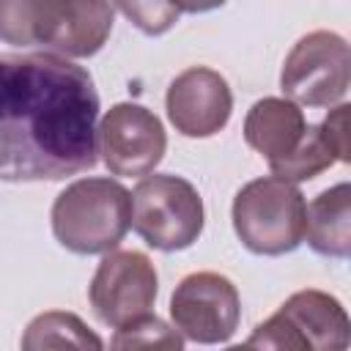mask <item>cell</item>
Instances as JSON below:
<instances>
[{"label": "cell", "instance_id": "obj_1", "mask_svg": "<svg viewBox=\"0 0 351 351\" xmlns=\"http://www.w3.org/2000/svg\"><path fill=\"white\" fill-rule=\"evenodd\" d=\"M99 93L55 52L0 55V181H60L99 162Z\"/></svg>", "mask_w": 351, "mask_h": 351}, {"label": "cell", "instance_id": "obj_2", "mask_svg": "<svg viewBox=\"0 0 351 351\" xmlns=\"http://www.w3.org/2000/svg\"><path fill=\"white\" fill-rule=\"evenodd\" d=\"M110 0H0V41L90 58L112 33Z\"/></svg>", "mask_w": 351, "mask_h": 351}, {"label": "cell", "instance_id": "obj_3", "mask_svg": "<svg viewBox=\"0 0 351 351\" xmlns=\"http://www.w3.org/2000/svg\"><path fill=\"white\" fill-rule=\"evenodd\" d=\"M132 228V192L115 178L88 176L69 184L52 203V233L69 252L101 255Z\"/></svg>", "mask_w": 351, "mask_h": 351}, {"label": "cell", "instance_id": "obj_4", "mask_svg": "<svg viewBox=\"0 0 351 351\" xmlns=\"http://www.w3.org/2000/svg\"><path fill=\"white\" fill-rule=\"evenodd\" d=\"M233 230L255 255H285L304 241L307 200L302 189L280 176L244 184L233 197Z\"/></svg>", "mask_w": 351, "mask_h": 351}, {"label": "cell", "instance_id": "obj_5", "mask_svg": "<svg viewBox=\"0 0 351 351\" xmlns=\"http://www.w3.org/2000/svg\"><path fill=\"white\" fill-rule=\"evenodd\" d=\"M203 197L181 176L154 173L140 178L132 192V228L162 252L192 247L203 233Z\"/></svg>", "mask_w": 351, "mask_h": 351}, {"label": "cell", "instance_id": "obj_6", "mask_svg": "<svg viewBox=\"0 0 351 351\" xmlns=\"http://www.w3.org/2000/svg\"><path fill=\"white\" fill-rule=\"evenodd\" d=\"M351 340V321L340 299L307 288L288 296L274 315L255 326L247 346L293 351H343Z\"/></svg>", "mask_w": 351, "mask_h": 351}, {"label": "cell", "instance_id": "obj_7", "mask_svg": "<svg viewBox=\"0 0 351 351\" xmlns=\"http://www.w3.org/2000/svg\"><path fill=\"white\" fill-rule=\"evenodd\" d=\"M351 85V52L343 36L332 30H313L302 36L288 52L280 88L304 107H335L346 99Z\"/></svg>", "mask_w": 351, "mask_h": 351}, {"label": "cell", "instance_id": "obj_8", "mask_svg": "<svg viewBox=\"0 0 351 351\" xmlns=\"http://www.w3.org/2000/svg\"><path fill=\"white\" fill-rule=\"evenodd\" d=\"M170 318L184 340L203 346L228 343L241 321V296L225 274L195 271L176 285Z\"/></svg>", "mask_w": 351, "mask_h": 351}, {"label": "cell", "instance_id": "obj_9", "mask_svg": "<svg viewBox=\"0 0 351 351\" xmlns=\"http://www.w3.org/2000/svg\"><path fill=\"white\" fill-rule=\"evenodd\" d=\"M159 293V277L148 255L137 250H110L93 271L88 299L96 318L112 329L148 315Z\"/></svg>", "mask_w": 351, "mask_h": 351}, {"label": "cell", "instance_id": "obj_10", "mask_svg": "<svg viewBox=\"0 0 351 351\" xmlns=\"http://www.w3.org/2000/svg\"><path fill=\"white\" fill-rule=\"evenodd\" d=\"M96 148L112 176H148L167 151V134L151 110L121 101L99 121Z\"/></svg>", "mask_w": 351, "mask_h": 351}, {"label": "cell", "instance_id": "obj_11", "mask_svg": "<svg viewBox=\"0 0 351 351\" xmlns=\"http://www.w3.org/2000/svg\"><path fill=\"white\" fill-rule=\"evenodd\" d=\"M167 118L184 137H211L222 132L233 112L228 80L206 66L184 69L167 88Z\"/></svg>", "mask_w": 351, "mask_h": 351}, {"label": "cell", "instance_id": "obj_12", "mask_svg": "<svg viewBox=\"0 0 351 351\" xmlns=\"http://www.w3.org/2000/svg\"><path fill=\"white\" fill-rule=\"evenodd\" d=\"M307 132V118L302 107L291 99L266 96L258 99L244 118V140L269 165L282 162L302 143Z\"/></svg>", "mask_w": 351, "mask_h": 351}, {"label": "cell", "instance_id": "obj_13", "mask_svg": "<svg viewBox=\"0 0 351 351\" xmlns=\"http://www.w3.org/2000/svg\"><path fill=\"white\" fill-rule=\"evenodd\" d=\"M304 239L324 258L343 261L351 255V186L346 181L313 197Z\"/></svg>", "mask_w": 351, "mask_h": 351}, {"label": "cell", "instance_id": "obj_14", "mask_svg": "<svg viewBox=\"0 0 351 351\" xmlns=\"http://www.w3.org/2000/svg\"><path fill=\"white\" fill-rule=\"evenodd\" d=\"M22 348H104V343L74 313L49 310L27 324L22 335Z\"/></svg>", "mask_w": 351, "mask_h": 351}, {"label": "cell", "instance_id": "obj_15", "mask_svg": "<svg viewBox=\"0 0 351 351\" xmlns=\"http://www.w3.org/2000/svg\"><path fill=\"white\" fill-rule=\"evenodd\" d=\"M335 162H340V156H337L335 145L329 143V137L324 134L321 123H307V132H304L302 143L293 148V154H288L282 162L269 165V167H271V176L299 184V181H310L318 173L329 170Z\"/></svg>", "mask_w": 351, "mask_h": 351}, {"label": "cell", "instance_id": "obj_16", "mask_svg": "<svg viewBox=\"0 0 351 351\" xmlns=\"http://www.w3.org/2000/svg\"><path fill=\"white\" fill-rule=\"evenodd\" d=\"M112 348H184V337L156 315H140L115 329Z\"/></svg>", "mask_w": 351, "mask_h": 351}, {"label": "cell", "instance_id": "obj_17", "mask_svg": "<svg viewBox=\"0 0 351 351\" xmlns=\"http://www.w3.org/2000/svg\"><path fill=\"white\" fill-rule=\"evenodd\" d=\"M112 3L145 36L167 33L181 16V11L173 5V0H112Z\"/></svg>", "mask_w": 351, "mask_h": 351}, {"label": "cell", "instance_id": "obj_18", "mask_svg": "<svg viewBox=\"0 0 351 351\" xmlns=\"http://www.w3.org/2000/svg\"><path fill=\"white\" fill-rule=\"evenodd\" d=\"M348 112L351 107L348 104H335V110H329V115L321 121V129L324 134L329 137V143L335 145L340 162H348L351 159V145H348Z\"/></svg>", "mask_w": 351, "mask_h": 351}, {"label": "cell", "instance_id": "obj_19", "mask_svg": "<svg viewBox=\"0 0 351 351\" xmlns=\"http://www.w3.org/2000/svg\"><path fill=\"white\" fill-rule=\"evenodd\" d=\"M173 5L184 14H206V11L225 5V0H173Z\"/></svg>", "mask_w": 351, "mask_h": 351}]
</instances>
